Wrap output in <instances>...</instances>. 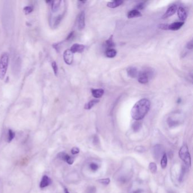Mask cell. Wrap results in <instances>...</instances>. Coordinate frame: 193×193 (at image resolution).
<instances>
[{
	"label": "cell",
	"instance_id": "obj_1",
	"mask_svg": "<svg viewBox=\"0 0 193 193\" xmlns=\"http://www.w3.org/2000/svg\"><path fill=\"white\" fill-rule=\"evenodd\" d=\"M151 103L147 99H142L136 102L131 110V116L136 121L142 120L150 110Z\"/></svg>",
	"mask_w": 193,
	"mask_h": 193
},
{
	"label": "cell",
	"instance_id": "obj_2",
	"mask_svg": "<svg viewBox=\"0 0 193 193\" xmlns=\"http://www.w3.org/2000/svg\"><path fill=\"white\" fill-rule=\"evenodd\" d=\"M179 157L181 158V159L184 162V163L187 166H191L192 165L191 155L190 154L188 147L186 145L184 144L181 147L180 150L179 151Z\"/></svg>",
	"mask_w": 193,
	"mask_h": 193
},
{
	"label": "cell",
	"instance_id": "obj_3",
	"mask_svg": "<svg viewBox=\"0 0 193 193\" xmlns=\"http://www.w3.org/2000/svg\"><path fill=\"white\" fill-rule=\"evenodd\" d=\"M9 55L7 53L2 54L0 58V79L5 78L9 65Z\"/></svg>",
	"mask_w": 193,
	"mask_h": 193
},
{
	"label": "cell",
	"instance_id": "obj_4",
	"mask_svg": "<svg viewBox=\"0 0 193 193\" xmlns=\"http://www.w3.org/2000/svg\"><path fill=\"white\" fill-rule=\"evenodd\" d=\"M152 72L150 70H144L138 74V81L142 84H146L149 82V80L152 75Z\"/></svg>",
	"mask_w": 193,
	"mask_h": 193
},
{
	"label": "cell",
	"instance_id": "obj_5",
	"mask_svg": "<svg viewBox=\"0 0 193 193\" xmlns=\"http://www.w3.org/2000/svg\"><path fill=\"white\" fill-rule=\"evenodd\" d=\"M152 155L156 160H159L164 154V148L161 144H156L152 148Z\"/></svg>",
	"mask_w": 193,
	"mask_h": 193
},
{
	"label": "cell",
	"instance_id": "obj_6",
	"mask_svg": "<svg viewBox=\"0 0 193 193\" xmlns=\"http://www.w3.org/2000/svg\"><path fill=\"white\" fill-rule=\"evenodd\" d=\"M57 156L60 159L66 161L68 164L72 165L74 163V159L64 152H61L59 153L58 154Z\"/></svg>",
	"mask_w": 193,
	"mask_h": 193
},
{
	"label": "cell",
	"instance_id": "obj_7",
	"mask_svg": "<svg viewBox=\"0 0 193 193\" xmlns=\"http://www.w3.org/2000/svg\"><path fill=\"white\" fill-rule=\"evenodd\" d=\"M65 62L67 65H71L73 61V53L70 50H65L64 53Z\"/></svg>",
	"mask_w": 193,
	"mask_h": 193
},
{
	"label": "cell",
	"instance_id": "obj_8",
	"mask_svg": "<svg viewBox=\"0 0 193 193\" xmlns=\"http://www.w3.org/2000/svg\"><path fill=\"white\" fill-rule=\"evenodd\" d=\"M78 27L79 30H82L85 27V13L82 11L80 13L78 18Z\"/></svg>",
	"mask_w": 193,
	"mask_h": 193
},
{
	"label": "cell",
	"instance_id": "obj_9",
	"mask_svg": "<svg viewBox=\"0 0 193 193\" xmlns=\"http://www.w3.org/2000/svg\"><path fill=\"white\" fill-rule=\"evenodd\" d=\"M177 6L176 5H173L171 6L166 11L165 13L163 15V16L162 17V18L165 19H166V18L171 17L173 15L175 14V13L177 11Z\"/></svg>",
	"mask_w": 193,
	"mask_h": 193
},
{
	"label": "cell",
	"instance_id": "obj_10",
	"mask_svg": "<svg viewBox=\"0 0 193 193\" xmlns=\"http://www.w3.org/2000/svg\"><path fill=\"white\" fill-rule=\"evenodd\" d=\"M85 47L83 44H74L72 45L70 50H71L72 53H82L85 50Z\"/></svg>",
	"mask_w": 193,
	"mask_h": 193
},
{
	"label": "cell",
	"instance_id": "obj_11",
	"mask_svg": "<svg viewBox=\"0 0 193 193\" xmlns=\"http://www.w3.org/2000/svg\"><path fill=\"white\" fill-rule=\"evenodd\" d=\"M52 183V180L51 179L47 176H44L43 177H42V179L40 181V187L41 189H43V188H45L47 186L50 185Z\"/></svg>",
	"mask_w": 193,
	"mask_h": 193
},
{
	"label": "cell",
	"instance_id": "obj_12",
	"mask_svg": "<svg viewBox=\"0 0 193 193\" xmlns=\"http://www.w3.org/2000/svg\"><path fill=\"white\" fill-rule=\"evenodd\" d=\"M127 73L129 77L135 78L138 77L139 72L137 69L135 67H129L127 69Z\"/></svg>",
	"mask_w": 193,
	"mask_h": 193
},
{
	"label": "cell",
	"instance_id": "obj_13",
	"mask_svg": "<svg viewBox=\"0 0 193 193\" xmlns=\"http://www.w3.org/2000/svg\"><path fill=\"white\" fill-rule=\"evenodd\" d=\"M92 95L94 98L96 99H99L103 96L104 93V90L101 88L99 89H92L91 90Z\"/></svg>",
	"mask_w": 193,
	"mask_h": 193
},
{
	"label": "cell",
	"instance_id": "obj_14",
	"mask_svg": "<svg viewBox=\"0 0 193 193\" xmlns=\"http://www.w3.org/2000/svg\"><path fill=\"white\" fill-rule=\"evenodd\" d=\"M184 24V22H174L171 24L169 25V29H171L172 31L179 30V29H181L182 27Z\"/></svg>",
	"mask_w": 193,
	"mask_h": 193
},
{
	"label": "cell",
	"instance_id": "obj_15",
	"mask_svg": "<svg viewBox=\"0 0 193 193\" xmlns=\"http://www.w3.org/2000/svg\"><path fill=\"white\" fill-rule=\"evenodd\" d=\"M177 13L179 19L182 21H185L187 18V13L183 7H179L177 9Z\"/></svg>",
	"mask_w": 193,
	"mask_h": 193
},
{
	"label": "cell",
	"instance_id": "obj_16",
	"mask_svg": "<svg viewBox=\"0 0 193 193\" xmlns=\"http://www.w3.org/2000/svg\"><path fill=\"white\" fill-rule=\"evenodd\" d=\"M123 1L120 0H115L112 2H109L107 4V6L110 8H116L121 5Z\"/></svg>",
	"mask_w": 193,
	"mask_h": 193
},
{
	"label": "cell",
	"instance_id": "obj_17",
	"mask_svg": "<svg viewBox=\"0 0 193 193\" xmlns=\"http://www.w3.org/2000/svg\"><path fill=\"white\" fill-rule=\"evenodd\" d=\"M142 16L141 12L136 10H132L130 11H129L128 14V18H137L140 17Z\"/></svg>",
	"mask_w": 193,
	"mask_h": 193
},
{
	"label": "cell",
	"instance_id": "obj_18",
	"mask_svg": "<svg viewBox=\"0 0 193 193\" xmlns=\"http://www.w3.org/2000/svg\"><path fill=\"white\" fill-rule=\"evenodd\" d=\"M99 101H100V100H98V99L91 100L88 103H87V104H86V105L85 106V109H87V110H90V109H91L93 107L95 104L98 103Z\"/></svg>",
	"mask_w": 193,
	"mask_h": 193
},
{
	"label": "cell",
	"instance_id": "obj_19",
	"mask_svg": "<svg viewBox=\"0 0 193 193\" xmlns=\"http://www.w3.org/2000/svg\"><path fill=\"white\" fill-rule=\"evenodd\" d=\"M116 55H117L116 50L114 49H112V48L108 49L105 52V56L108 58L115 57V56H116Z\"/></svg>",
	"mask_w": 193,
	"mask_h": 193
},
{
	"label": "cell",
	"instance_id": "obj_20",
	"mask_svg": "<svg viewBox=\"0 0 193 193\" xmlns=\"http://www.w3.org/2000/svg\"><path fill=\"white\" fill-rule=\"evenodd\" d=\"M60 1H53L52 2V10L53 12H56L60 6Z\"/></svg>",
	"mask_w": 193,
	"mask_h": 193
},
{
	"label": "cell",
	"instance_id": "obj_21",
	"mask_svg": "<svg viewBox=\"0 0 193 193\" xmlns=\"http://www.w3.org/2000/svg\"><path fill=\"white\" fill-rule=\"evenodd\" d=\"M167 163H168V158H167L166 154L165 153L163 155V156H162L161 159L160 164H161V168L163 169L166 168V167L167 166Z\"/></svg>",
	"mask_w": 193,
	"mask_h": 193
},
{
	"label": "cell",
	"instance_id": "obj_22",
	"mask_svg": "<svg viewBox=\"0 0 193 193\" xmlns=\"http://www.w3.org/2000/svg\"><path fill=\"white\" fill-rule=\"evenodd\" d=\"M106 45L108 48H112V47H114L115 46V44L113 40V36H110V37L106 40Z\"/></svg>",
	"mask_w": 193,
	"mask_h": 193
},
{
	"label": "cell",
	"instance_id": "obj_23",
	"mask_svg": "<svg viewBox=\"0 0 193 193\" xmlns=\"http://www.w3.org/2000/svg\"><path fill=\"white\" fill-rule=\"evenodd\" d=\"M15 133L11 130H9L8 131V136H7V142L10 143L11 142L13 139L14 138Z\"/></svg>",
	"mask_w": 193,
	"mask_h": 193
},
{
	"label": "cell",
	"instance_id": "obj_24",
	"mask_svg": "<svg viewBox=\"0 0 193 193\" xmlns=\"http://www.w3.org/2000/svg\"><path fill=\"white\" fill-rule=\"evenodd\" d=\"M132 128H133L134 131L137 132V131H139L140 129H141L142 124H141V123H140L139 122H136L135 123H134V124L133 125Z\"/></svg>",
	"mask_w": 193,
	"mask_h": 193
},
{
	"label": "cell",
	"instance_id": "obj_25",
	"mask_svg": "<svg viewBox=\"0 0 193 193\" xmlns=\"http://www.w3.org/2000/svg\"><path fill=\"white\" fill-rule=\"evenodd\" d=\"M149 169L152 173H156L157 172V165L155 163H150L149 164Z\"/></svg>",
	"mask_w": 193,
	"mask_h": 193
},
{
	"label": "cell",
	"instance_id": "obj_26",
	"mask_svg": "<svg viewBox=\"0 0 193 193\" xmlns=\"http://www.w3.org/2000/svg\"><path fill=\"white\" fill-rule=\"evenodd\" d=\"M185 172H186V167L182 166V169H181V173H180L179 176V182H182V181L183 180V179H184V175H185Z\"/></svg>",
	"mask_w": 193,
	"mask_h": 193
},
{
	"label": "cell",
	"instance_id": "obj_27",
	"mask_svg": "<svg viewBox=\"0 0 193 193\" xmlns=\"http://www.w3.org/2000/svg\"><path fill=\"white\" fill-rule=\"evenodd\" d=\"M96 192V189L95 186H90L86 190V193H95Z\"/></svg>",
	"mask_w": 193,
	"mask_h": 193
},
{
	"label": "cell",
	"instance_id": "obj_28",
	"mask_svg": "<svg viewBox=\"0 0 193 193\" xmlns=\"http://www.w3.org/2000/svg\"><path fill=\"white\" fill-rule=\"evenodd\" d=\"M99 182L100 183H101V184L107 185H108L110 183V179H109V178H107V179H100L99 180Z\"/></svg>",
	"mask_w": 193,
	"mask_h": 193
},
{
	"label": "cell",
	"instance_id": "obj_29",
	"mask_svg": "<svg viewBox=\"0 0 193 193\" xmlns=\"http://www.w3.org/2000/svg\"><path fill=\"white\" fill-rule=\"evenodd\" d=\"M52 67H53V70L54 72H55V74L56 75H57L58 73L57 65L56 62H53L52 64Z\"/></svg>",
	"mask_w": 193,
	"mask_h": 193
},
{
	"label": "cell",
	"instance_id": "obj_30",
	"mask_svg": "<svg viewBox=\"0 0 193 193\" xmlns=\"http://www.w3.org/2000/svg\"><path fill=\"white\" fill-rule=\"evenodd\" d=\"M90 167L93 171H96L99 168L98 165L96 164V163H93L90 165Z\"/></svg>",
	"mask_w": 193,
	"mask_h": 193
},
{
	"label": "cell",
	"instance_id": "obj_31",
	"mask_svg": "<svg viewBox=\"0 0 193 193\" xmlns=\"http://www.w3.org/2000/svg\"><path fill=\"white\" fill-rule=\"evenodd\" d=\"M144 7H145V4L144 3H140L136 6L135 10L139 11V10H143Z\"/></svg>",
	"mask_w": 193,
	"mask_h": 193
},
{
	"label": "cell",
	"instance_id": "obj_32",
	"mask_svg": "<svg viewBox=\"0 0 193 193\" xmlns=\"http://www.w3.org/2000/svg\"><path fill=\"white\" fill-rule=\"evenodd\" d=\"M159 28L164 30H168L169 29V24H160L159 26Z\"/></svg>",
	"mask_w": 193,
	"mask_h": 193
},
{
	"label": "cell",
	"instance_id": "obj_33",
	"mask_svg": "<svg viewBox=\"0 0 193 193\" xmlns=\"http://www.w3.org/2000/svg\"><path fill=\"white\" fill-rule=\"evenodd\" d=\"M32 11V8L31 6H26L24 8V11L26 14L31 13Z\"/></svg>",
	"mask_w": 193,
	"mask_h": 193
},
{
	"label": "cell",
	"instance_id": "obj_34",
	"mask_svg": "<svg viewBox=\"0 0 193 193\" xmlns=\"http://www.w3.org/2000/svg\"><path fill=\"white\" fill-rule=\"evenodd\" d=\"M186 48L188 49V50H192L193 49V40H191L189 42H188L187 45H186Z\"/></svg>",
	"mask_w": 193,
	"mask_h": 193
},
{
	"label": "cell",
	"instance_id": "obj_35",
	"mask_svg": "<svg viewBox=\"0 0 193 193\" xmlns=\"http://www.w3.org/2000/svg\"><path fill=\"white\" fill-rule=\"evenodd\" d=\"M72 155H76L79 152V149L78 147H73L71 150Z\"/></svg>",
	"mask_w": 193,
	"mask_h": 193
},
{
	"label": "cell",
	"instance_id": "obj_36",
	"mask_svg": "<svg viewBox=\"0 0 193 193\" xmlns=\"http://www.w3.org/2000/svg\"><path fill=\"white\" fill-rule=\"evenodd\" d=\"M136 151L137 152H143L145 151V149L144 147L142 146H139V147H136Z\"/></svg>",
	"mask_w": 193,
	"mask_h": 193
},
{
	"label": "cell",
	"instance_id": "obj_37",
	"mask_svg": "<svg viewBox=\"0 0 193 193\" xmlns=\"http://www.w3.org/2000/svg\"><path fill=\"white\" fill-rule=\"evenodd\" d=\"M61 19H62V17H61V16H59V17H58L57 18V19H56V23H55L56 25H57V24H58L60 23V22H61Z\"/></svg>",
	"mask_w": 193,
	"mask_h": 193
},
{
	"label": "cell",
	"instance_id": "obj_38",
	"mask_svg": "<svg viewBox=\"0 0 193 193\" xmlns=\"http://www.w3.org/2000/svg\"><path fill=\"white\" fill-rule=\"evenodd\" d=\"M73 34H74V32H72L69 34V35L68 36V37H67V40H69V39H70L72 37V36H73Z\"/></svg>",
	"mask_w": 193,
	"mask_h": 193
},
{
	"label": "cell",
	"instance_id": "obj_39",
	"mask_svg": "<svg viewBox=\"0 0 193 193\" xmlns=\"http://www.w3.org/2000/svg\"><path fill=\"white\" fill-rule=\"evenodd\" d=\"M134 193H142V190H136V192H134Z\"/></svg>",
	"mask_w": 193,
	"mask_h": 193
},
{
	"label": "cell",
	"instance_id": "obj_40",
	"mask_svg": "<svg viewBox=\"0 0 193 193\" xmlns=\"http://www.w3.org/2000/svg\"><path fill=\"white\" fill-rule=\"evenodd\" d=\"M64 191L65 193H70V192H69V190L66 188H65Z\"/></svg>",
	"mask_w": 193,
	"mask_h": 193
}]
</instances>
